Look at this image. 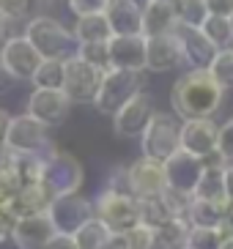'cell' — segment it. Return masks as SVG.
<instances>
[{
	"mask_svg": "<svg viewBox=\"0 0 233 249\" xmlns=\"http://www.w3.org/2000/svg\"><path fill=\"white\" fill-rule=\"evenodd\" d=\"M154 112L156 110H154L151 96L140 90L137 96H132L129 102L113 115V132L118 137H140V134L146 132L148 121L154 118Z\"/></svg>",
	"mask_w": 233,
	"mask_h": 249,
	"instance_id": "4fadbf2b",
	"label": "cell"
},
{
	"mask_svg": "<svg viewBox=\"0 0 233 249\" xmlns=\"http://www.w3.org/2000/svg\"><path fill=\"white\" fill-rule=\"evenodd\" d=\"M3 148L19 151V154L47 156L55 145H52V140H50V129L44 124H39L33 115L22 112V115H11V124H8Z\"/></svg>",
	"mask_w": 233,
	"mask_h": 249,
	"instance_id": "52a82bcc",
	"label": "cell"
},
{
	"mask_svg": "<svg viewBox=\"0 0 233 249\" xmlns=\"http://www.w3.org/2000/svg\"><path fill=\"white\" fill-rule=\"evenodd\" d=\"M41 60L44 58L25 36H11L6 41V47H3V52H0V63L6 66V71L14 80H30Z\"/></svg>",
	"mask_w": 233,
	"mask_h": 249,
	"instance_id": "2e32d148",
	"label": "cell"
},
{
	"mask_svg": "<svg viewBox=\"0 0 233 249\" xmlns=\"http://www.w3.org/2000/svg\"><path fill=\"white\" fill-rule=\"evenodd\" d=\"M181 63V50L173 33H159V36H146V71H173Z\"/></svg>",
	"mask_w": 233,
	"mask_h": 249,
	"instance_id": "ffe728a7",
	"label": "cell"
},
{
	"mask_svg": "<svg viewBox=\"0 0 233 249\" xmlns=\"http://www.w3.org/2000/svg\"><path fill=\"white\" fill-rule=\"evenodd\" d=\"M219 249H233V235L231 238H222V241H219Z\"/></svg>",
	"mask_w": 233,
	"mask_h": 249,
	"instance_id": "7dc6e473",
	"label": "cell"
},
{
	"mask_svg": "<svg viewBox=\"0 0 233 249\" xmlns=\"http://www.w3.org/2000/svg\"><path fill=\"white\" fill-rule=\"evenodd\" d=\"M74 55L88 63V66H94L96 71H107L110 69V52H107V41H88V44H77L74 47Z\"/></svg>",
	"mask_w": 233,
	"mask_h": 249,
	"instance_id": "f546056e",
	"label": "cell"
},
{
	"mask_svg": "<svg viewBox=\"0 0 233 249\" xmlns=\"http://www.w3.org/2000/svg\"><path fill=\"white\" fill-rule=\"evenodd\" d=\"M184 151L195 156H209L219 145V124L214 118H197V121H181V137H178Z\"/></svg>",
	"mask_w": 233,
	"mask_h": 249,
	"instance_id": "e0dca14e",
	"label": "cell"
},
{
	"mask_svg": "<svg viewBox=\"0 0 233 249\" xmlns=\"http://www.w3.org/2000/svg\"><path fill=\"white\" fill-rule=\"evenodd\" d=\"M44 249H77V244H74V238L72 235H66V233H55L47 241V247Z\"/></svg>",
	"mask_w": 233,
	"mask_h": 249,
	"instance_id": "60d3db41",
	"label": "cell"
},
{
	"mask_svg": "<svg viewBox=\"0 0 233 249\" xmlns=\"http://www.w3.org/2000/svg\"><path fill=\"white\" fill-rule=\"evenodd\" d=\"M206 8H209V14L231 17L233 14V0H206Z\"/></svg>",
	"mask_w": 233,
	"mask_h": 249,
	"instance_id": "ab89813d",
	"label": "cell"
},
{
	"mask_svg": "<svg viewBox=\"0 0 233 249\" xmlns=\"http://www.w3.org/2000/svg\"><path fill=\"white\" fill-rule=\"evenodd\" d=\"M104 14L113 36H143V8L132 0H113Z\"/></svg>",
	"mask_w": 233,
	"mask_h": 249,
	"instance_id": "44dd1931",
	"label": "cell"
},
{
	"mask_svg": "<svg viewBox=\"0 0 233 249\" xmlns=\"http://www.w3.org/2000/svg\"><path fill=\"white\" fill-rule=\"evenodd\" d=\"M94 216L113 230L116 235H126L135 225H140L137 200L129 192H118L104 186L94 200Z\"/></svg>",
	"mask_w": 233,
	"mask_h": 249,
	"instance_id": "5b68a950",
	"label": "cell"
},
{
	"mask_svg": "<svg viewBox=\"0 0 233 249\" xmlns=\"http://www.w3.org/2000/svg\"><path fill=\"white\" fill-rule=\"evenodd\" d=\"M222 93L212 74L206 69H190L173 82L170 90V107L178 121H197V118H212L222 104Z\"/></svg>",
	"mask_w": 233,
	"mask_h": 249,
	"instance_id": "6da1fadb",
	"label": "cell"
},
{
	"mask_svg": "<svg viewBox=\"0 0 233 249\" xmlns=\"http://www.w3.org/2000/svg\"><path fill=\"white\" fill-rule=\"evenodd\" d=\"M30 8H33L30 0H0V14L6 17V19H11V22L25 19L30 14Z\"/></svg>",
	"mask_w": 233,
	"mask_h": 249,
	"instance_id": "8d00e7d4",
	"label": "cell"
},
{
	"mask_svg": "<svg viewBox=\"0 0 233 249\" xmlns=\"http://www.w3.org/2000/svg\"><path fill=\"white\" fill-rule=\"evenodd\" d=\"M121 238H124V249H162L156 230L148 227V225H135L129 233L121 235Z\"/></svg>",
	"mask_w": 233,
	"mask_h": 249,
	"instance_id": "d6a6232c",
	"label": "cell"
},
{
	"mask_svg": "<svg viewBox=\"0 0 233 249\" xmlns=\"http://www.w3.org/2000/svg\"><path fill=\"white\" fill-rule=\"evenodd\" d=\"M173 38L178 41V50H181V63H190L192 69H209L212 66L214 55H217V47L203 36L200 28H192V25L175 22V28L170 30Z\"/></svg>",
	"mask_w": 233,
	"mask_h": 249,
	"instance_id": "7c38bea8",
	"label": "cell"
},
{
	"mask_svg": "<svg viewBox=\"0 0 233 249\" xmlns=\"http://www.w3.org/2000/svg\"><path fill=\"white\" fill-rule=\"evenodd\" d=\"M47 216H50L55 233L74 235L91 216H94V200H88L80 192L58 195V197H52L50 205H47Z\"/></svg>",
	"mask_w": 233,
	"mask_h": 249,
	"instance_id": "ba28073f",
	"label": "cell"
},
{
	"mask_svg": "<svg viewBox=\"0 0 233 249\" xmlns=\"http://www.w3.org/2000/svg\"><path fill=\"white\" fill-rule=\"evenodd\" d=\"M28 115H33L39 124H44L47 129L63 126L72 115V102L66 99V93L60 88H33V93L28 96Z\"/></svg>",
	"mask_w": 233,
	"mask_h": 249,
	"instance_id": "8fae6325",
	"label": "cell"
},
{
	"mask_svg": "<svg viewBox=\"0 0 233 249\" xmlns=\"http://www.w3.org/2000/svg\"><path fill=\"white\" fill-rule=\"evenodd\" d=\"M162 167H165L168 189L192 195L197 178H200V173H203V159L195 156V154H190V151H184V148H178L173 156H168V159L162 161Z\"/></svg>",
	"mask_w": 233,
	"mask_h": 249,
	"instance_id": "5bb4252c",
	"label": "cell"
},
{
	"mask_svg": "<svg viewBox=\"0 0 233 249\" xmlns=\"http://www.w3.org/2000/svg\"><path fill=\"white\" fill-rule=\"evenodd\" d=\"M113 0H69V11L74 17H85V14H104L110 8Z\"/></svg>",
	"mask_w": 233,
	"mask_h": 249,
	"instance_id": "d590c367",
	"label": "cell"
},
{
	"mask_svg": "<svg viewBox=\"0 0 233 249\" xmlns=\"http://www.w3.org/2000/svg\"><path fill=\"white\" fill-rule=\"evenodd\" d=\"M41 164H44V156H39V154H19V151L0 148V170L19 189L41 181Z\"/></svg>",
	"mask_w": 233,
	"mask_h": 249,
	"instance_id": "ac0fdd59",
	"label": "cell"
},
{
	"mask_svg": "<svg viewBox=\"0 0 233 249\" xmlns=\"http://www.w3.org/2000/svg\"><path fill=\"white\" fill-rule=\"evenodd\" d=\"M217 233L219 238H231L233 235V203H228V208L222 211V219L217 225Z\"/></svg>",
	"mask_w": 233,
	"mask_h": 249,
	"instance_id": "f35d334b",
	"label": "cell"
},
{
	"mask_svg": "<svg viewBox=\"0 0 233 249\" xmlns=\"http://www.w3.org/2000/svg\"><path fill=\"white\" fill-rule=\"evenodd\" d=\"M137 213H140V225H148L154 230H159L162 225H168L173 219V213H170L168 203L162 200V195L137 200Z\"/></svg>",
	"mask_w": 233,
	"mask_h": 249,
	"instance_id": "484cf974",
	"label": "cell"
},
{
	"mask_svg": "<svg viewBox=\"0 0 233 249\" xmlns=\"http://www.w3.org/2000/svg\"><path fill=\"white\" fill-rule=\"evenodd\" d=\"M219 233L214 227H192L190 238H187V249H219Z\"/></svg>",
	"mask_w": 233,
	"mask_h": 249,
	"instance_id": "e575fe53",
	"label": "cell"
},
{
	"mask_svg": "<svg viewBox=\"0 0 233 249\" xmlns=\"http://www.w3.org/2000/svg\"><path fill=\"white\" fill-rule=\"evenodd\" d=\"M52 235H55V227H52L50 216L44 211V213H33V216H22V219L11 222L8 241L17 249H44Z\"/></svg>",
	"mask_w": 233,
	"mask_h": 249,
	"instance_id": "9a60e30c",
	"label": "cell"
},
{
	"mask_svg": "<svg viewBox=\"0 0 233 249\" xmlns=\"http://www.w3.org/2000/svg\"><path fill=\"white\" fill-rule=\"evenodd\" d=\"M225 197L228 203H233V161L225 164Z\"/></svg>",
	"mask_w": 233,
	"mask_h": 249,
	"instance_id": "ee69618b",
	"label": "cell"
},
{
	"mask_svg": "<svg viewBox=\"0 0 233 249\" xmlns=\"http://www.w3.org/2000/svg\"><path fill=\"white\" fill-rule=\"evenodd\" d=\"M206 71L212 74V80L217 82L222 90L233 88V50L228 47V50H219L217 55H214L212 66L206 69Z\"/></svg>",
	"mask_w": 233,
	"mask_h": 249,
	"instance_id": "1f68e13d",
	"label": "cell"
},
{
	"mask_svg": "<svg viewBox=\"0 0 233 249\" xmlns=\"http://www.w3.org/2000/svg\"><path fill=\"white\" fill-rule=\"evenodd\" d=\"M146 80H143V71H126V69H107L102 74V82H99V90H96L94 107L102 115H116L132 96H137L143 90Z\"/></svg>",
	"mask_w": 233,
	"mask_h": 249,
	"instance_id": "3957f363",
	"label": "cell"
},
{
	"mask_svg": "<svg viewBox=\"0 0 233 249\" xmlns=\"http://www.w3.org/2000/svg\"><path fill=\"white\" fill-rule=\"evenodd\" d=\"M181 124L175 115H168V112H154V118L148 121L146 132L140 134V154L146 159L154 161H165L168 156H173L181 142Z\"/></svg>",
	"mask_w": 233,
	"mask_h": 249,
	"instance_id": "8992f818",
	"label": "cell"
},
{
	"mask_svg": "<svg viewBox=\"0 0 233 249\" xmlns=\"http://www.w3.org/2000/svg\"><path fill=\"white\" fill-rule=\"evenodd\" d=\"M206 17H209L206 0H178V22L192 25V28H200Z\"/></svg>",
	"mask_w": 233,
	"mask_h": 249,
	"instance_id": "836d02e7",
	"label": "cell"
},
{
	"mask_svg": "<svg viewBox=\"0 0 233 249\" xmlns=\"http://www.w3.org/2000/svg\"><path fill=\"white\" fill-rule=\"evenodd\" d=\"M50 192L44 189L41 183H33V186H22L17 189V195L8 200L6 205V216L11 222L22 219V216H33V213H44L47 205H50Z\"/></svg>",
	"mask_w": 233,
	"mask_h": 249,
	"instance_id": "7402d4cb",
	"label": "cell"
},
{
	"mask_svg": "<svg viewBox=\"0 0 233 249\" xmlns=\"http://www.w3.org/2000/svg\"><path fill=\"white\" fill-rule=\"evenodd\" d=\"M72 36H74L77 44H88V41H110V38H113V30H110L107 14L77 17V25H74Z\"/></svg>",
	"mask_w": 233,
	"mask_h": 249,
	"instance_id": "d4e9b609",
	"label": "cell"
},
{
	"mask_svg": "<svg viewBox=\"0 0 233 249\" xmlns=\"http://www.w3.org/2000/svg\"><path fill=\"white\" fill-rule=\"evenodd\" d=\"M228 205H214V203H206V200H195L192 197L190 203V211H187V222L192 227H214L217 230L219 219H222V211Z\"/></svg>",
	"mask_w": 233,
	"mask_h": 249,
	"instance_id": "4316f807",
	"label": "cell"
},
{
	"mask_svg": "<svg viewBox=\"0 0 233 249\" xmlns=\"http://www.w3.org/2000/svg\"><path fill=\"white\" fill-rule=\"evenodd\" d=\"M8 124H11V115L6 110H0V148L6 142V132H8Z\"/></svg>",
	"mask_w": 233,
	"mask_h": 249,
	"instance_id": "f6af8a7d",
	"label": "cell"
},
{
	"mask_svg": "<svg viewBox=\"0 0 233 249\" xmlns=\"http://www.w3.org/2000/svg\"><path fill=\"white\" fill-rule=\"evenodd\" d=\"M217 151L225 156L228 161H233V118L219 126V145H217Z\"/></svg>",
	"mask_w": 233,
	"mask_h": 249,
	"instance_id": "74e56055",
	"label": "cell"
},
{
	"mask_svg": "<svg viewBox=\"0 0 233 249\" xmlns=\"http://www.w3.org/2000/svg\"><path fill=\"white\" fill-rule=\"evenodd\" d=\"M228 19H231V28H233V14H231V17H228Z\"/></svg>",
	"mask_w": 233,
	"mask_h": 249,
	"instance_id": "f907efd6",
	"label": "cell"
},
{
	"mask_svg": "<svg viewBox=\"0 0 233 249\" xmlns=\"http://www.w3.org/2000/svg\"><path fill=\"white\" fill-rule=\"evenodd\" d=\"M132 3H135V6H140V8H143V6H146V3H151V0H132Z\"/></svg>",
	"mask_w": 233,
	"mask_h": 249,
	"instance_id": "c3c4849f",
	"label": "cell"
},
{
	"mask_svg": "<svg viewBox=\"0 0 233 249\" xmlns=\"http://www.w3.org/2000/svg\"><path fill=\"white\" fill-rule=\"evenodd\" d=\"M8 38H11V19H6V17L0 14V52H3Z\"/></svg>",
	"mask_w": 233,
	"mask_h": 249,
	"instance_id": "7bdbcfd3",
	"label": "cell"
},
{
	"mask_svg": "<svg viewBox=\"0 0 233 249\" xmlns=\"http://www.w3.org/2000/svg\"><path fill=\"white\" fill-rule=\"evenodd\" d=\"M82 181H85V170H82L77 156L66 154V151H58V148H52L50 154L44 156L41 181L39 183L50 192V197L80 192Z\"/></svg>",
	"mask_w": 233,
	"mask_h": 249,
	"instance_id": "277c9868",
	"label": "cell"
},
{
	"mask_svg": "<svg viewBox=\"0 0 233 249\" xmlns=\"http://www.w3.org/2000/svg\"><path fill=\"white\" fill-rule=\"evenodd\" d=\"M168 189V181H165V167L162 161H154L140 156L132 164H126V192H129L135 200L143 197H156Z\"/></svg>",
	"mask_w": 233,
	"mask_h": 249,
	"instance_id": "30bf717a",
	"label": "cell"
},
{
	"mask_svg": "<svg viewBox=\"0 0 233 249\" xmlns=\"http://www.w3.org/2000/svg\"><path fill=\"white\" fill-rule=\"evenodd\" d=\"M8 230H11V219H8L3 211H0V244L8 241Z\"/></svg>",
	"mask_w": 233,
	"mask_h": 249,
	"instance_id": "bcb514c9",
	"label": "cell"
},
{
	"mask_svg": "<svg viewBox=\"0 0 233 249\" xmlns=\"http://www.w3.org/2000/svg\"><path fill=\"white\" fill-rule=\"evenodd\" d=\"M30 82H33V88H60L63 85V60H41Z\"/></svg>",
	"mask_w": 233,
	"mask_h": 249,
	"instance_id": "4dcf8cb0",
	"label": "cell"
},
{
	"mask_svg": "<svg viewBox=\"0 0 233 249\" xmlns=\"http://www.w3.org/2000/svg\"><path fill=\"white\" fill-rule=\"evenodd\" d=\"M25 38L36 47V52L44 60H66L69 55H74V47H77L72 33L55 17L47 14L30 17L25 25Z\"/></svg>",
	"mask_w": 233,
	"mask_h": 249,
	"instance_id": "7a4b0ae2",
	"label": "cell"
},
{
	"mask_svg": "<svg viewBox=\"0 0 233 249\" xmlns=\"http://www.w3.org/2000/svg\"><path fill=\"white\" fill-rule=\"evenodd\" d=\"M30 3H33V6H36V3H52V0H30Z\"/></svg>",
	"mask_w": 233,
	"mask_h": 249,
	"instance_id": "681fc988",
	"label": "cell"
},
{
	"mask_svg": "<svg viewBox=\"0 0 233 249\" xmlns=\"http://www.w3.org/2000/svg\"><path fill=\"white\" fill-rule=\"evenodd\" d=\"M72 238L77 244V249H124V238L116 235L104 222L96 219V216H91Z\"/></svg>",
	"mask_w": 233,
	"mask_h": 249,
	"instance_id": "cb8c5ba5",
	"label": "cell"
},
{
	"mask_svg": "<svg viewBox=\"0 0 233 249\" xmlns=\"http://www.w3.org/2000/svg\"><path fill=\"white\" fill-rule=\"evenodd\" d=\"M190 230H192V225L187 219L173 216L168 225H162L159 230H156V235H159V247L162 249H187Z\"/></svg>",
	"mask_w": 233,
	"mask_h": 249,
	"instance_id": "83f0119b",
	"label": "cell"
},
{
	"mask_svg": "<svg viewBox=\"0 0 233 249\" xmlns=\"http://www.w3.org/2000/svg\"><path fill=\"white\" fill-rule=\"evenodd\" d=\"M14 77H11V74H8L6 71V66H3V63H0V96H3V93H8V90H11V88H14Z\"/></svg>",
	"mask_w": 233,
	"mask_h": 249,
	"instance_id": "b9f144b4",
	"label": "cell"
},
{
	"mask_svg": "<svg viewBox=\"0 0 233 249\" xmlns=\"http://www.w3.org/2000/svg\"><path fill=\"white\" fill-rule=\"evenodd\" d=\"M178 22V0H151L143 6V36L170 33Z\"/></svg>",
	"mask_w": 233,
	"mask_h": 249,
	"instance_id": "603a6c76",
	"label": "cell"
},
{
	"mask_svg": "<svg viewBox=\"0 0 233 249\" xmlns=\"http://www.w3.org/2000/svg\"><path fill=\"white\" fill-rule=\"evenodd\" d=\"M110 69L146 71V36H113L107 41Z\"/></svg>",
	"mask_w": 233,
	"mask_h": 249,
	"instance_id": "d6986e66",
	"label": "cell"
},
{
	"mask_svg": "<svg viewBox=\"0 0 233 249\" xmlns=\"http://www.w3.org/2000/svg\"><path fill=\"white\" fill-rule=\"evenodd\" d=\"M231 50H233V44H231Z\"/></svg>",
	"mask_w": 233,
	"mask_h": 249,
	"instance_id": "816d5d0a",
	"label": "cell"
},
{
	"mask_svg": "<svg viewBox=\"0 0 233 249\" xmlns=\"http://www.w3.org/2000/svg\"><path fill=\"white\" fill-rule=\"evenodd\" d=\"M99 82H102V71L82 63L77 55H69L63 60V85H60V90L72 104H94Z\"/></svg>",
	"mask_w": 233,
	"mask_h": 249,
	"instance_id": "9c48e42d",
	"label": "cell"
},
{
	"mask_svg": "<svg viewBox=\"0 0 233 249\" xmlns=\"http://www.w3.org/2000/svg\"><path fill=\"white\" fill-rule=\"evenodd\" d=\"M203 36L212 41L217 50H228L233 44V28H231V19L228 17H217V14H209L200 25Z\"/></svg>",
	"mask_w": 233,
	"mask_h": 249,
	"instance_id": "f1b7e54d",
	"label": "cell"
}]
</instances>
